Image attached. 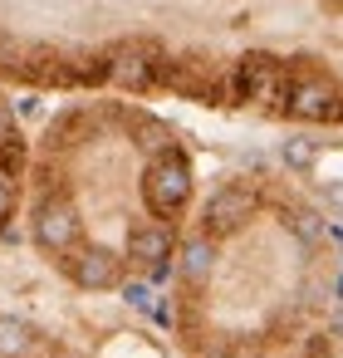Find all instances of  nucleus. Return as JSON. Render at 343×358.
I'll return each mask as SVG.
<instances>
[{"mask_svg": "<svg viewBox=\"0 0 343 358\" xmlns=\"http://www.w3.org/2000/svg\"><path fill=\"white\" fill-rule=\"evenodd\" d=\"M231 108L250 103V108H265V113H284L289 103V64L270 50H250L231 64V94H226Z\"/></svg>", "mask_w": 343, "mask_h": 358, "instance_id": "1", "label": "nucleus"}, {"mask_svg": "<svg viewBox=\"0 0 343 358\" xmlns=\"http://www.w3.org/2000/svg\"><path fill=\"white\" fill-rule=\"evenodd\" d=\"M191 187H196V172H191V157L182 148L152 152V162L143 167V206H147V216L172 226L191 206Z\"/></svg>", "mask_w": 343, "mask_h": 358, "instance_id": "2", "label": "nucleus"}, {"mask_svg": "<svg viewBox=\"0 0 343 358\" xmlns=\"http://www.w3.org/2000/svg\"><path fill=\"white\" fill-rule=\"evenodd\" d=\"M167 50L147 35H128L118 40L108 55H103V69H108V84L123 89V94H147V89H162V74H167Z\"/></svg>", "mask_w": 343, "mask_h": 358, "instance_id": "3", "label": "nucleus"}, {"mask_svg": "<svg viewBox=\"0 0 343 358\" xmlns=\"http://www.w3.org/2000/svg\"><path fill=\"white\" fill-rule=\"evenodd\" d=\"M289 118L299 123H343V84L323 69H294L289 64Z\"/></svg>", "mask_w": 343, "mask_h": 358, "instance_id": "4", "label": "nucleus"}, {"mask_svg": "<svg viewBox=\"0 0 343 358\" xmlns=\"http://www.w3.org/2000/svg\"><path fill=\"white\" fill-rule=\"evenodd\" d=\"M255 211H260V192L250 182H240V177L235 182H221L206 196V206H201V231L211 241H231V236H240L255 221Z\"/></svg>", "mask_w": 343, "mask_h": 358, "instance_id": "5", "label": "nucleus"}, {"mask_svg": "<svg viewBox=\"0 0 343 358\" xmlns=\"http://www.w3.org/2000/svg\"><path fill=\"white\" fill-rule=\"evenodd\" d=\"M59 265H64V275H69L79 289H89V294H103V289H123V285H128V260H123V250L98 245V241L69 250Z\"/></svg>", "mask_w": 343, "mask_h": 358, "instance_id": "6", "label": "nucleus"}, {"mask_svg": "<svg viewBox=\"0 0 343 358\" xmlns=\"http://www.w3.org/2000/svg\"><path fill=\"white\" fill-rule=\"evenodd\" d=\"M30 236H35V245H40V250H50V255H59V260H64L69 250H79V245H84L79 206H74L69 196H45V201L35 206Z\"/></svg>", "mask_w": 343, "mask_h": 358, "instance_id": "7", "label": "nucleus"}, {"mask_svg": "<svg viewBox=\"0 0 343 358\" xmlns=\"http://www.w3.org/2000/svg\"><path fill=\"white\" fill-rule=\"evenodd\" d=\"M123 260H128V270H138L143 280H162L167 265L177 260V236H172V226H167V221H138V226H128Z\"/></svg>", "mask_w": 343, "mask_h": 358, "instance_id": "8", "label": "nucleus"}, {"mask_svg": "<svg viewBox=\"0 0 343 358\" xmlns=\"http://www.w3.org/2000/svg\"><path fill=\"white\" fill-rule=\"evenodd\" d=\"M221 270V241H211L206 231H196L191 241L177 245V275H182V294H201Z\"/></svg>", "mask_w": 343, "mask_h": 358, "instance_id": "9", "label": "nucleus"}, {"mask_svg": "<svg viewBox=\"0 0 343 358\" xmlns=\"http://www.w3.org/2000/svg\"><path fill=\"white\" fill-rule=\"evenodd\" d=\"M54 343L20 314H0V358H50Z\"/></svg>", "mask_w": 343, "mask_h": 358, "instance_id": "10", "label": "nucleus"}, {"mask_svg": "<svg viewBox=\"0 0 343 358\" xmlns=\"http://www.w3.org/2000/svg\"><path fill=\"white\" fill-rule=\"evenodd\" d=\"M279 157H284V167H294V172H309V167L319 162V143H309V138H284Z\"/></svg>", "mask_w": 343, "mask_h": 358, "instance_id": "11", "label": "nucleus"}, {"mask_svg": "<svg viewBox=\"0 0 343 358\" xmlns=\"http://www.w3.org/2000/svg\"><path fill=\"white\" fill-rule=\"evenodd\" d=\"M0 172H10V177L25 172V138H20V133L0 138Z\"/></svg>", "mask_w": 343, "mask_h": 358, "instance_id": "12", "label": "nucleus"}, {"mask_svg": "<svg viewBox=\"0 0 343 358\" xmlns=\"http://www.w3.org/2000/svg\"><path fill=\"white\" fill-rule=\"evenodd\" d=\"M15 216V177L0 172V231H6V221Z\"/></svg>", "mask_w": 343, "mask_h": 358, "instance_id": "13", "label": "nucleus"}, {"mask_svg": "<svg viewBox=\"0 0 343 358\" xmlns=\"http://www.w3.org/2000/svg\"><path fill=\"white\" fill-rule=\"evenodd\" d=\"M15 133V118H10V103H0V138Z\"/></svg>", "mask_w": 343, "mask_h": 358, "instance_id": "14", "label": "nucleus"}, {"mask_svg": "<svg viewBox=\"0 0 343 358\" xmlns=\"http://www.w3.org/2000/svg\"><path fill=\"white\" fill-rule=\"evenodd\" d=\"M323 6H328V10H343V0H323Z\"/></svg>", "mask_w": 343, "mask_h": 358, "instance_id": "15", "label": "nucleus"}]
</instances>
